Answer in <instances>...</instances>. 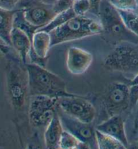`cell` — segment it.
Segmentation results:
<instances>
[{
  "mask_svg": "<svg viewBox=\"0 0 138 149\" xmlns=\"http://www.w3.org/2000/svg\"><path fill=\"white\" fill-rule=\"evenodd\" d=\"M6 91L15 112L24 111L29 103L28 75L26 64L20 59H10L6 68Z\"/></svg>",
  "mask_w": 138,
  "mask_h": 149,
  "instance_id": "cell-1",
  "label": "cell"
},
{
  "mask_svg": "<svg viewBox=\"0 0 138 149\" xmlns=\"http://www.w3.org/2000/svg\"><path fill=\"white\" fill-rule=\"evenodd\" d=\"M28 75L29 95L59 98L74 94L67 91L66 83L60 76L33 63H26Z\"/></svg>",
  "mask_w": 138,
  "mask_h": 149,
  "instance_id": "cell-2",
  "label": "cell"
},
{
  "mask_svg": "<svg viewBox=\"0 0 138 149\" xmlns=\"http://www.w3.org/2000/svg\"><path fill=\"white\" fill-rule=\"evenodd\" d=\"M103 26L98 19L76 16L50 33L51 47L57 45L101 35Z\"/></svg>",
  "mask_w": 138,
  "mask_h": 149,
  "instance_id": "cell-3",
  "label": "cell"
},
{
  "mask_svg": "<svg viewBox=\"0 0 138 149\" xmlns=\"http://www.w3.org/2000/svg\"><path fill=\"white\" fill-rule=\"evenodd\" d=\"M107 70L117 72L132 78L138 74V42L123 41L117 44L104 60Z\"/></svg>",
  "mask_w": 138,
  "mask_h": 149,
  "instance_id": "cell-4",
  "label": "cell"
},
{
  "mask_svg": "<svg viewBox=\"0 0 138 149\" xmlns=\"http://www.w3.org/2000/svg\"><path fill=\"white\" fill-rule=\"evenodd\" d=\"M98 18L103 26L102 34L108 42L115 45L123 41L138 42V37L127 29L118 10L108 1H102Z\"/></svg>",
  "mask_w": 138,
  "mask_h": 149,
  "instance_id": "cell-5",
  "label": "cell"
},
{
  "mask_svg": "<svg viewBox=\"0 0 138 149\" xmlns=\"http://www.w3.org/2000/svg\"><path fill=\"white\" fill-rule=\"evenodd\" d=\"M58 110V98L31 96L28 115L30 123L37 128H46Z\"/></svg>",
  "mask_w": 138,
  "mask_h": 149,
  "instance_id": "cell-6",
  "label": "cell"
},
{
  "mask_svg": "<svg viewBox=\"0 0 138 149\" xmlns=\"http://www.w3.org/2000/svg\"><path fill=\"white\" fill-rule=\"evenodd\" d=\"M101 106L107 118L127 113L129 109V85L122 82L109 84L102 96Z\"/></svg>",
  "mask_w": 138,
  "mask_h": 149,
  "instance_id": "cell-7",
  "label": "cell"
},
{
  "mask_svg": "<svg viewBox=\"0 0 138 149\" xmlns=\"http://www.w3.org/2000/svg\"><path fill=\"white\" fill-rule=\"evenodd\" d=\"M58 108L64 113L86 123H93L96 110L89 100L73 95L58 98Z\"/></svg>",
  "mask_w": 138,
  "mask_h": 149,
  "instance_id": "cell-8",
  "label": "cell"
},
{
  "mask_svg": "<svg viewBox=\"0 0 138 149\" xmlns=\"http://www.w3.org/2000/svg\"><path fill=\"white\" fill-rule=\"evenodd\" d=\"M57 113L64 130L75 136L80 141L86 144L90 148H98L96 140V129L92 123L83 122L72 118L61 111L59 108Z\"/></svg>",
  "mask_w": 138,
  "mask_h": 149,
  "instance_id": "cell-9",
  "label": "cell"
},
{
  "mask_svg": "<svg viewBox=\"0 0 138 149\" xmlns=\"http://www.w3.org/2000/svg\"><path fill=\"white\" fill-rule=\"evenodd\" d=\"M22 14L24 20L36 31L47 25L56 16L52 4L34 1L28 3L22 9Z\"/></svg>",
  "mask_w": 138,
  "mask_h": 149,
  "instance_id": "cell-10",
  "label": "cell"
},
{
  "mask_svg": "<svg viewBox=\"0 0 138 149\" xmlns=\"http://www.w3.org/2000/svg\"><path fill=\"white\" fill-rule=\"evenodd\" d=\"M93 55L83 49L71 47L67 53V70L74 75H81L86 72L92 64Z\"/></svg>",
  "mask_w": 138,
  "mask_h": 149,
  "instance_id": "cell-11",
  "label": "cell"
},
{
  "mask_svg": "<svg viewBox=\"0 0 138 149\" xmlns=\"http://www.w3.org/2000/svg\"><path fill=\"white\" fill-rule=\"evenodd\" d=\"M101 132L119 140L127 148L129 146L125 128V120L121 115H117L107 118L96 126Z\"/></svg>",
  "mask_w": 138,
  "mask_h": 149,
  "instance_id": "cell-12",
  "label": "cell"
},
{
  "mask_svg": "<svg viewBox=\"0 0 138 149\" xmlns=\"http://www.w3.org/2000/svg\"><path fill=\"white\" fill-rule=\"evenodd\" d=\"M31 37L23 30L14 26L11 33V47L23 63H28L32 50Z\"/></svg>",
  "mask_w": 138,
  "mask_h": 149,
  "instance_id": "cell-13",
  "label": "cell"
},
{
  "mask_svg": "<svg viewBox=\"0 0 138 149\" xmlns=\"http://www.w3.org/2000/svg\"><path fill=\"white\" fill-rule=\"evenodd\" d=\"M31 52L40 59H47L51 47V37L48 32L37 30L32 37Z\"/></svg>",
  "mask_w": 138,
  "mask_h": 149,
  "instance_id": "cell-14",
  "label": "cell"
},
{
  "mask_svg": "<svg viewBox=\"0 0 138 149\" xmlns=\"http://www.w3.org/2000/svg\"><path fill=\"white\" fill-rule=\"evenodd\" d=\"M63 131L64 129L57 113L44 130V140L46 148L49 149L59 148V141Z\"/></svg>",
  "mask_w": 138,
  "mask_h": 149,
  "instance_id": "cell-15",
  "label": "cell"
},
{
  "mask_svg": "<svg viewBox=\"0 0 138 149\" xmlns=\"http://www.w3.org/2000/svg\"><path fill=\"white\" fill-rule=\"evenodd\" d=\"M16 10H6L0 8V40L11 47V33L14 28Z\"/></svg>",
  "mask_w": 138,
  "mask_h": 149,
  "instance_id": "cell-16",
  "label": "cell"
},
{
  "mask_svg": "<svg viewBox=\"0 0 138 149\" xmlns=\"http://www.w3.org/2000/svg\"><path fill=\"white\" fill-rule=\"evenodd\" d=\"M125 128L129 146L138 142V102L127 113Z\"/></svg>",
  "mask_w": 138,
  "mask_h": 149,
  "instance_id": "cell-17",
  "label": "cell"
},
{
  "mask_svg": "<svg viewBox=\"0 0 138 149\" xmlns=\"http://www.w3.org/2000/svg\"><path fill=\"white\" fill-rule=\"evenodd\" d=\"M98 148L99 149H125L123 144L112 136L104 134L98 130L96 131Z\"/></svg>",
  "mask_w": 138,
  "mask_h": 149,
  "instance_id": "cell-18",
  "label": "cell"
},
{
  "mask_svg": "<svg viewBox=\"0 0 138 149\" xmlns=\"http://www.w3.org/2000/svg\"><path fill=\"white\" fill-rule=\"evenodd\" d=\"M59 148L60 149H82L90 148L86 144L78 139L69 132L64 130L61 136Z\"/></svg>",
  "mask_w": 138,
  "mask_h": 149,
  "instance_id": "cell-19",
  "label": "cell"
},
{
  "mask_svg": "<svg viewBox=\"0 0 138 149\" xmlns=\"http://www.w3.org/2000/svg\"><path fill=\"white\" fill-rule=\"evenodd\" d=\"M127 30L138 37V12L134 10H118Z\"/></svg>",
  "mask_w": 138,
  "mask_h": 149,
  "instance_id": "cell-20",
  "label": "cell"
},
{
  "mask_svg": "<svg viewBox=\"0 0 138 149\" xmlns=\"http://www.w3.org/2000/svg\"><path fill=\"white\" fill-rule=\"evenodd\" d=\"M76 16V15L75 14V12H74L73 9L71 8V9H69L66 12L57 14L56 16H55V18L53 19L47 25H46V26H44V27L38 30H41V31L48 32V33H50L51 32L53 31L54 29H57V27L60 26L61 25L63 24L65 22H66L67 21H68L69 19L72 18L73 17Z\"/></svg>",
  "mask_w": 138,
  "mask_h": 149,
  "instance_id": "cell-21",
  "label": "cell"
},
{
  "mask_svg": "<svg viewBox=\"0 0 138 149\" xmlns=\"http://www.w3.org/2000/svg\"><path fill=\"white\" fill-rule=\"evenodd\" d=\"M108 1L117 10H134L138 12L136 0H108Z\"/></svg>",
  "mask_w": 138,
  "mask_h": 149,
  "instance_id": "cell-22",
  "label": "cell"
},
{
  "mask_svg": "<svg viewBox=\"0 0 138 149\" xmlns=\"http://www.w3.org/2000/svg\"><path fill=\"white\" fill-rule=\"evenodd\" d=\"M91 8L92 6L89 0H74L72 7L76 16H86L91 11Z\"/></svg>",
  "mask_w": 138,
  "mask_h": 149,
  "instance_id": "cell-23",
  "label": "cell"
},
{
  "mask_svg": "<svg viewBox=\"0 0 138 149\" xmlns=\"http://www.w3.org/2000/svg\"><path fill=\"white\" fill-rule=\"evenodd\" d=\"M74 0H56L52 4V8L56 14L66 12L73 7Z\"/></svg>",
  "mask_w": 138,
  "mask_h": 149,
  "instance_id": "cell-24",
  "label": "cell"
},
{
  "mask_svg": "<svg viewBox=\"0 0 138 149\" xmlns=\"http://www.w3.org/2000/svg\"><path fill=\"white\" fill-rule=\"evenodd\" d=\"M129 95L130 109L138 102V84L129 85Z\"/></svg>",
  "mask_w": 138,
  "mask_h": 149,
  "instance_id": "cell-25",
  "label": "cell"
},
{
  "mask_svg": "<svg viewBox=\"0 0 138 149\" xmlns=\"http://www.w3.org/2000/svg\"><path fill=\"white\" fill-rule=\"evenodd\" d=\"M22 0H0V8L6 10H16Z\"/></svg>",
  "mask_w": 138,
  "mask_h": 149,
  "instance_id": "cell-26",
  "label": "cell"
},
{
  "mask_svg": "<svg viewBox=\"0 0 138 149\" xmlns=\"http://www.w3.org/2000/svg\"><path fill=\"white\" fill-rule=\"evenodd\" d=\"M91 3V11L92 12V13H94L96 16L98 17L99 16L100 14V10H101V6L102 3V1L103 0H89Z\"/></svg>",
  "mask_w": 138,
  "mask_h": 149,
  "instance_id": "cell-27",
  "label": "cell"
},
{
  "mask_svg": "<svg viewBox=\"0 0 138 149\" xmlns=\"http://www.w3.org/2000/svg\"><path fill=\"white\" fill-rule=\"evenodd\" d=\"M11 47L6 44L0 43V61H1L6 55L9 54Z\"/></svg>",
  "mask_w": 138,
  "mask_h": 149,
  "instance_id": "cell-28",
  "label": "cell"
},
{
  "mask_svg": "<svg viewBox=\"0 0 138 149\" xmlns=\"http://www.w3.org/2000/svg\"><path fill=\"white\" fill-rule=\"evenodd\" d=\"M133 84H138V74H136L134 77L129 80L128 85H133Z\"/></svg>",
  "mask_w": 138,
  "mask_h": 149,
  "instance_id": "cell-29",
  "label": "cell"
},
{
  "mask_svg": "<svg viewBox=\"0 0 138 149\" xmlns=\"http://www.w3.org/2000/svg\"><path fill=\"white\" fill-rule=\"evenodd\" d=\"M34 1H37L40 2H42L44 3H48V4H53L56 0H34Z\"/></svg>",
  "mask_w": 138,
  "mask_h": 149,
  "instance_id": "cell-30",
  "label": "cell"
},
{
  "mask_svg": "<svg viewBox=\"0 0 138 149\" xmlns=\"http://www.w3.org/2000/svg\"><path fill=\"white\" fill-rule=\"evenodd\" d=\"M0 43H3V44H5V43H4L3 42H2V41H1V40H0Z\"/></svg>",
  "mask_w": 138,
  "mask_h": 149,
  "instance_id": "cell-31",
  "label": "cell"
},
{
  "mask_svg": "<svg viewBox=\"0 0 138 149\" xmlns=\"http://www.w3.org/2000/svg\"><path fill=\"white\" fill-rule=\"evenodd\" d=\"M136 1H137V4H138V0H136Z\"/></svg>",
  "mask_w": 138,
  "mask_h": 149,
  "instance_id": "cell-32",
  "label": "cell"
},
{
  "mask_svg": "<svg viewBox=\"0 0 138 149\" xmlns=\"http://www.w3.org/2000/svg\"><path fill=\"white\" fill-rule=\"evenodd\" d=\"M136 145L138 146V142H137V144H136Z\"/></svg>",
  "mask_w": 138,
  "mask_h": 149,
  "instance_id": "cell-33",
  "label": "cell"
}]
</instances>
